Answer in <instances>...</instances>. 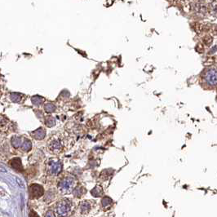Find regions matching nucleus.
Listing matches in <instances>:
<instances>
[{"label":"nucleus","instance_id":"f257e3e1","mask_svg":"<svg viewBox=\"0 0 217 217\" xmlns=\"http://www.w3.org/2000/svg\"><path fill=\"white\" fill-rule=\"evenodd\" d=\"M203 81L208 87L217 86V70L208 69L203 74Z\"/></svg>","mask_w":217,"mask_h":217},{"label":"nucleus","instance_id":"f8f14e48","mask_svg":"<svg viewBox=\"0 0 217 217\" xmlns=\"http://www.w3.org/2000/svg\"><path fill=\"white\" fill-rule=\"evenodd\" d=\"M60 148H61V144L60 143V141H55L51 144V150H52L53 152L59 151V150H60Z\"/></svg>","mask_w":217,"mask_h":217},{"label":"nucleus","instance_id":"1a4fd4ad","mask_svg":"<svg viewBox=\"0 0 217 217\" xmlns=\"http://www.w3.org/2000/svg\"><path fill=\"white\" fill-rule=\"evenodd\" d=\"M112 203H113V201L112 199L109 197H104L101 201V204L103 207L105 209H109L111 206L112 205Z\"/></svg>","mask_w":217,"mask_h":217},{"label":"nucleus","instance_id":"f03ea898","mask_svg":"<svg viewBox=\"0 0 217 217\" xmlns=\"http://www.w3.org/2000/svg\"><path fill=\"white\" fill-rule=\"evenodd\" d=\"M73 178H65L59 183V189L62 193H69L74 186Z\"/></svg>","mask_w":217,"mask_h":217},{"label":"nucleus","instance_id":"4468645a","mask_svg":"<svg viewBox=\"0 0 217 217\" xmlns=\"http://www.w3.org/2000/svg\"><path fill=\"white\" fill-rule=\"evenodd\" d=\"M45 124L49 127H51L55 126V124H56V121H55V119L54 118L51 117V116H49L48 118H46V120H45Z\"/></svg>","mask_w":217,"mask_h":217},{"label":"nucleus","instance_id":"0eeeda50","mask_svg":"<svg viewBox=\"0 0 217 217\" xmlns=\"http://www.w3.org/2000/svg\"><path fill=\"white\" fill-rule=\"evenodd\" d=\"M11 166L17 170H22V164L20 158H14L13 160L11 161Z\"/></svg>","mask_w":217,"mask_h":217},{"label":"nucleus","instance_id":"a211bd4d","mask_svg":"<svg viewBox=\"0 0 217 217\" xmlns=\"http://www.w3.org/2000/svg\"><path fill=\"white\" fill-rule=\"evenodd\" d=\"M91 208L90 204L88 202H83L81 203V210L82 212H88Z\"/></svg>","mask_w":217,"mask_h":217},{"label":"nucleus","instance_id":"39448f33","mask_svg":"<svg viewBox=\"0 0 217 217\" xmlns=\"http://www.w3.org/2000/svg\"><path fill=\"white\" fill-rule=\"evenodd\" d=\"M50 168H51L50 171H51V174L57 175V174H59L60 172H61L62 165L59 161H51Z\"/></svg>","mask_w":217,"mask_h":217},{"label":"nucleus","instance_id":"423d86ee","mask_svg":"<svg viewBox=\"0 0 217 217\" xmlns=\"http://www.w3.org/2000/svg\"><path fill=\"white\" fill-rule=\"evenodd\" d=\"M32 135H33L36 140H42V139H44V137H45L46 132L45 131L42 129V128H39V129H37L36 131H34V132H32Z\"/></svg>","mask_w":217,"mask_h":217},{"label":"nucleus","instance_id":"2eb2a0df","mask_svg":"<svg viewBox=\"0 0 217 217\" xmlns=\"http://www.w3.org/2000/svg\"><path fill=\"white\" fill-rule=\"evenodd\" d=\"M11 100L13 102H20L21 101V95L19 94V93H11Z\"/></svg>","mask_w":217,"mask_h":217},{"label":"nucleus","instance_id":"9d476101","mask_svg":"<svg viewBox=\"0 0 217 217\" xmlns=\"http://www.w3.org/2000/svg\"><path fill=\"white\" fill-rule=\"evenodd\" d=\"M91 193L94 197H101L103 194V189L101 186H96Z\"/></svg>","mask_w":217,"mask_h":217},{"label":"nucleus","instance_id":"ddd939ff","mask_svg":"<svg viewBox=\"0 0 217 217\" xmlns=\"http://www.w3.org/2000/svg\"><path fill=\"white\" fill-rule=\"evenodd\" d=\"M32 148V143L28 139H26L22 144V149L24 151H29Z\"/></svg>","mask_w":217,"mask_h":217},{"label":"nucleus","instance_id":"6e6552de","mask_svg":"<svg viewBox=\"0 0 217 217\" xmlns=\"http://www.w3.org/2000/svg\"><path fill=\"white\" fill-rule=\"evenodd\" d=\"M23 141L20 137L18 136H14L13 138L11 139V144L14 148H18V147L22 146Z\"/></svg>","mask_w":217,"mask_h":217},{"label":"nucleus","instance_id":"dca6fc26","mask_svg":"<svg viewBox=\"0 0 217 217\" xmlns=\"http://www.w3.org/2000/svg\"><path fill=\"white\" fill-rule=\"evenodd\" d=\"M44 110H45L47 113H52V112H54L56 110V106L53 104H51V103H48L45 105Z\"/></svg>","mask_w":217,"mask_h":217},{"label":"nucleus","instance_id":"9b49d317","mask_svg":"<svg viewBox=\"0 0 217 217\" xmlns=\"http://www.w3.org/2000/svg\"><path fill=\"white\" fill-rule=\"evenodd\" d=\"M31 101L35 105H40L44 101V98L40 96H34L31 98Z\"/></svg>","mask_w":217,"mask_h":217},{"label":"nucleus","instance_id":"4be33fe9","mask_svg":"<svg viewBox=\"0 0 217 217\" xmlns=\"http://www.w3.org/2000/svg\"><path fill=\"white\" fill-rule=\"evenodd\" d=\"M6 122H7V119L3 117V116H0V125H3V124H5Z\"/></svg>","mask_w":217,"mask_h":217},{"label":"nucleus","instance_id":"412c9836","mask_svg":"<svg viewBox=\"0 0 217 217\" xmlns=\"http://www.w3.org/2000/svg\"><path fill=\"white\" fill-rule=\"evenodd\" d=\"M204 42H205V43H206V45H209V44H211V43H212V37H210V36L206 37V38L204 39Z\"/></svg>","mask_w":217,"mask_h":217},{"label":"nucleus","instance_id":"f3484780","mask_svg":"<svg viewBox=\"0 0 217 217\" xmlns=\"http://www.w3.org/2000/svg\"><path fill=\"white\" fill-rule=\"evenodd\" d=\"M84 189L82 187H78L76 189L73 190V194L76 197H81L83 194H84Z\"/></svg>","mask_w":217,"mask_h":217},{"label":"nucleus","instance_id":"20e7f679","mask_svg":"<svg viewBox=\"0 0 217 217\" xmlns=\"http://www.w3.org/2000/svg\"><path fill=\"white\" fill-rule=\"evenodd\" d=\"M29 191H30V195L32 197H39L43 194V189L41 185L39 184H32L29 187Z\"/></svg>","mask_w":217,"mask_h":217},{"label":"nucleus","instance_id":"6ab92c4d","mask_svg":"<svg viewBox=\"0 0 217 217\" xmlns=\"http://www.w3.org/2000/svg\"><path fill=\"white\" fill-rule=\"evenodd\" d=\"M211 10L212 11V14L217 16V0H214L211 4Z\"/></svg>","mask_w":217,"mask_h":217},{"label":"nucleus","instance_id":"7ed1b4c3","mask_svg":"<svg viewBox=\"0 0 217 217\" xmlns=\"http://www.w3.org/2000/svg\"><path fill=\"white\" fill-rule=\"evenodd\" d=\"M71 203L68 200H63L57 206V213L60 215H65L68 212L70 211Z\"/></svg>","mask_w":217,"mask_h":217},{"label":"nucleus","instance_id":"aec40b11","mask_svg":"<svg viewBox=\"0 0 217 217\" xmlns=\"http://www.w3.org/2000/svg\"><path fill=\"white\" fill-rule=\"evenodd\" d=\"M195 8H196L197 11L200 12V13H205V11H206V8H205V6L203 5V4H201V3H197V4H196Z\"/></svg>","mask_w":217,"mask_h":217}]
</instances>
